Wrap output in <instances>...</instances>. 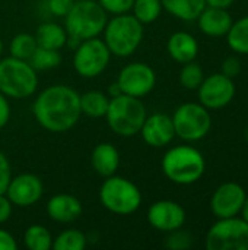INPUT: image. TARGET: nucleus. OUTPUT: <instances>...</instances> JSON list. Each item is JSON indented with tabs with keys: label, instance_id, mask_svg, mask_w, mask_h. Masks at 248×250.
<instances>
[{
	"label": "nucleus",
	"instance_id": "1",
	"mask_svg": "<svg viewBox=\"0 0 248 250\" xmlns=\"http://www.w3.org/2000/svg\"><path fill=\"white\" fill-rule=\"evenodd\" d=\"M80 94L69 85H51L42 89L32 103L37 123L51 132L64 133L75 127L82 116Z\"/></svg>",
	"mask_w": 248,
	"mask_h": 250
},
{
	"label": "nucleus",
	"instance_id": "2",
	"mask_svg": "<svg viewBox=\"0 0 248 250\" xmlns=\"http://www.w3.org/2000/svg\"><path fill=\"white\" fill-rule=\"evenodd\" d=\"M161 167L168 180L175 185L189 186L203 177L206 161L199 149L189 145H178L164 154Z\"/></svg>",
	"mask_w": 248,
	"mask_h": 250
},
{
	"label": "nucleus",
	"instance_id": "3",
	"mask_svg": "<svg viewBox=\"0 0 248 250\" xmlns=\"http://www.w3.org/2000/svg\"><path fill=\"white\" fill-rule=\"evenodd\" d=\"M102 34L111 56L129 57L140 47L145 28L132 13H123L108 19Z\"/></svg>",
	"mask_w": 248,
	"mask_h": 250
},
{
	"label": "nucleus",
	"instance_id": "4",
	"mask_svg": "<svg viewBox=\"0 0 248 250\" xmlns=\"http://www.w3.org/2000/svg\"><path fill=\"white\" fill-rule=\"evenodd\" d=\"M146 116L148 113L142 98L118 94L110 98L105 119L115 135L132 138L139 135Z\"/></svg>",
	"mask_w": 248,
	"mask_h": 250
},
{
	"label": "nucleus",
	"instance_id": "5",
	"mask_svg": "<svg viewBox=\"0 0 248 250\" xmlns=\"http://www.w3.org/2000/svg\"><path fill=\"white\" fill-rule=\"evenodd\" d=\"M107 21L108 13L96 0H75L64 16V28L69 37L83 41L99 37Z\"/></svg>",
	"mask_w": 248,
	"mask_h": 250
},
{
	"label": "nucleus",
	"instance_id": "6",
	"mask_svg": "<svg viewBox=\"0 0 248 250\" xmlns=\"http://www.w3.org/2000/svg\"><path fill=\"white\" fill-rule=\"evenodd\" d=\"M37 88L38 75L28 60L12 56L0 59V92L7 98L23 100L32 97Z\"/></svg>",
	"mask_w": 248,
	"mask_h": 250
},
{
	"label": "nucleus",
	"instance_id": "7",
	"mask_svg": "<svg viewBox=\"0 0 248 250\" xmlns=\"http://www.w3.org/2000/svg\"><path fill=\"white\" fill-rule=\"evenodd\" d=\"M140 189L129 179L121 176L105 177L99 188L101 205L115 215H132L142 205Z\"/></svg>",
	"mask_w": 248,
	"mask_h": 250
},
{
	"label": "nucleus",
	"instance_id": "8",
	"mask_svg": "<svg viewBox=\"0 0 248 250\" xmlns=\"http://www.w3.org/2000/svg\"><path fill=\"white\" fill-rule=\"evenodd\" d=\"M175 136L186 142L203 139L212 127V117L200 103H184L172 114Z\"/></svg>",
	"mask_w": 248,
	"mask_h": 250
},
{
	"label": "nucleus",
	"instance_id": "9",
	"mask_svg": "<svg viewBox=\"0 0 248 250\" xmlns=\"http://www.w3.org/2000/svg\"><path fill=\"white\" fill-rule=\"evenodd\" d=\"M111 60V53L104 40L95 37L83 40L75 48L73 53V69L85 79L98 78L105 72Z\"/></svg>",
	"mask_w": 248,
	"mask_h": 250
},
{
	"label": "nucleus",
	"instance_id": "10",
	"mask_svg": "<svg viewBox=\"0 0 248 250\" xmlns=\"http://www.w3.org/2000/svg\"><path fill=\"white\" fill-rule=\"evenodd\" d=\"M208 250H248V223L243 218H219L206 234Z\"/></svg>",
	"mask_w": 248,
	"mask_h": 250
},
{
	"label": "nucleus",
	"instance_id": "11",
	"mask_svg": "<svg viewBox=\"0 0 248 250\" xmlns=\"http://www.w3.org/2000/svg\"><path fill=\"white\" fill-rule=\"evenodd\" d=\"M115 82L121 94L143 98L153 91L156 85V73L148 63L133 62L120 70Z\"/></svg>",
	"mask_w": 248,
	"mask_h": 250
},
{
	"label": "nucleus",
	"instance_id": "12",
	"mask_svg": "<svg viewBox=\"0 0 248 250\" xmlns=\"http://www.w3.org/2000/svg\"><path fill=\"white\" fill-rule=\"evenodd\" d=\"M199 101L208 110H219L227 107L235 97L234 81L224 73H213L203 79L197 88Z\"/></svg>",
	"mask_w": 248,
	"mask_h": 250
},
{
	"label": "nucleus",
	"instance_id": "13",
	"mask_svg": "<svg viewBox=\"0 0 248 250\" xmlns=\"http://www.w3.org/2000/svg\"><path fill=\"white\" fill-rule=\"evenodd\" d=\"M44 193V185L41 179L32 173H22L12 176L4 195L13 204V207L28 208L35 205Z\"/></svg>",
	"mask_w": 248,
	"mask_h": 250
},
{
	"label": "nucleus",
	"instance_id": "14",
	"mask_svg": "<svg viewBox=\"0 0 248 250\" xmlns=\"http://www.w3.org/2000/svg\"><path fill=\"white\" fill-rule=\"evenodd\" d=\"M146 218L152 229L162 233H170L183 229L186 223V211L178 202L162 199L149 207Z\"/></svg>",
	"mask_w": 248,
	"mask_h": 250
},
{
	"label": "nucleus",
	"instance_id": "15",
	"mask_svg": "<svg viewBox=\"0 0 248 250\" xmlns=\"http://www.w3.org/2000/svg\"><path fill=\"white\" fill-rule=\"evenodd\" d=\"M246 196L247 193L241 185L234 182L224 183L212 195L210 211L218 220L238 217L246 201Z\"/></svg>",
	"mask_w": 248,
	"mask_h": 250
},
{
	"label": "nucleus",
	"instance_id": "16",
	"mask_svg": "<svg viewBox=\"0 0 248 250\" xmlns=\"http://www.w3.org/2000/svg\"><path fill=\"white\" fill-rule=\"evenodd\" d=\"M146 145L152 148H164L175 138L172 117L165 113H153L146 116L145 123L139 132Z\"/></svg>",
	"mask_w": 248,
	"mask_h": 250
},
{
	"label": "nucleus",
	"instance_id": "17",
	"mask_svg": "<svg viewBox=\"0 0 248 250\" xmlns=\"http://www.w3.org/2000/svg\"><path fill=\"white\" fill-rule=\"evenodd\" d=\"M45 209L53 221L60 224H70L80 218L83 212V205L73 195L57 193L48 199Z\"/></svg>",
	"mask_w": 248,
	"mask_h": 250
},
{
	"label": "nucleus",
	"instance_id": "18",
	"mask_svg": "<svg viewBox=\"0 0 248 250\" xmlns=\"http://www.w3.org/2000/svg\"><path fill=\"white\" fill-rule=\"evenodd\" d=\"M196 21L199 23L200 31L209 37L227 35L234 22L228 9L212 7V6H206Z\"/></svg>",
	"mask_w": 248,
	"mask_h": 250
},
{
	"label": "nucleus",
	"instance_id": "19",
	"mask_svg": "<svg viewBox=\"0 0 248 250\" xmlns=\"http://www.w3.org/2000/svg\"><path fill=\"white\" fill-rule=\"evenodd\" d=\"M167 50L172 60L184 64V63L196 60L199 54V42L191 34L178 31V32H174L168 38Z\"/></svg>",
	"mask_w": 248,
	"mask_h": 250
},
{
	"label": "nucleus",
	"instance_id": "20",
	"mask_svg": "<svg viewBox=\"0 0 248 250\" xmlns=\"http://www.w3.org/2000/svg\"><path fill=\"white\" fill-rule=\"evenodd\" d=\"M91 166L96 174L101 177H110L115 174L120 166V152L118 149L108 142L98 144L91 154Z\"/></svg>",
	"mask_w": 248,
	"mask_h": 250
},
{
	"label": "nucleus",
	"instance_id": "21",
	"mask_svg": "<svg viewBox=\"0 0 248 250\" xmlns=\"http://www.w3.org/2000/svg\"><path fill=\"white\" fill-rule=\"evenodd\" d=\"M35 38L39 47L51 48V50H61L67 44L69 34L64 25L56 22H42L38 25Z\"/></svg>",
	"mask_w": 248,
	"mask_h": 250
},
{
	"label": "nucleus",
	"instance_id": "22",
	"mask_svg": "<svg viewBox=\"0 0 248 250\" xmlns=\"http://www.w3.org/2000/svg\"><path fill=\"white\" fill-rule=\"evenodd\" d=\"M161 3L170 15L186 22L196 21L206 7V0H161Z\"/></svg>",
	"mask_w": 248,
	"mask_h": 250
},
{
	"label": "nucleus",
	"instance_id": "23",
	"mask_svg": "<svg viewBox=\"0 0 248 250\" xmlns=\"http://www.w3.org/2000/svg\"><path fill=\"white\" fill-rule=\"evenodd\" d=\"M80 111L82 114L91 117V119H101L105 117L108 104H110V97L107 92L102 91H86L80 94Z\"/></svg>",
	"mask_w": 248,
	"mask_h": 250
},
{
	"label": "nucleus",
	"instance_id": "24",
	"mask_svg": "<svg viewBox=\"0 0 248 250\" xmlns=\"http://www.w3.org/2000/svg\"><path fill=\"white\" fill-rule=\"evenodd\" d=\"M53 236L50 230L41 224H32L25 230L23 243L29 250H48L53 246Z\"/></svg>",
	"mask_w": 248,
	"mask_h": 250
},
{
	"label": "nucleus",
	"instance_id": "25",
	"mask_svg": "<svg viewBox=\"0 0 248 250\" xmlns=\"http://www.w3.org/2000/svg\"><path fill=\"white\" fill-rule=\"evenodd\" d=\"M228 45L238 54L248 56V16L232 22L227 34Z\"/></svg>",
	"mask_w": 248,
	"mask_h": 250
},
{
	"label": "nucleus",
	"instance_id": "26",
	"mask_svg": "<svg viewBox=\"0 0 248 250\" xmlns=\"http://www.w3.org/2000/svg\"><path fill=\"white\" fill-rule=\"evenodd\" d=\"M38 42L35 35L28 34V32H20L16 34L9 44V53L12 57L20 59V60H29L34 51L37 50Z\"/></svg>",
	"mask_w": 248,
	"mask_h": 250
},
{
	"label": "nucleus",
	"instance_id": "27",
	"mask_svg": "<svg viewBox=\"0 0 248 250\" xmlns=\"http://www.w3.org/2000/svg\"><path fill=\"white\" fill-rule=\"evenodd\" d=\"M130 13L143 25L155 22L162 13L161 0H134Z\"/></svg>",
	"mask_w": 248,
	"mask_h": 250
},
{
	"label": "nucleus",
	"instance_id": "28",
	"mask_svg": "<svg viewBox=\"0 0 248 250\" xmlns=\"http://www.w3.org/2000/svg\"><path fill=\"white\" fill-rule=\"evenodd\" d=\"M86 248V236L76 229H67L53 239V250H83Z\"/></svg>",
	"mask_w": 248,
	"mask_h": 250
},
{
	"label": "nucleus",
	"instance_id": "29",
	"mask_svg": "<svg viewBox=\"0 0 248 250\" xmlns=\"http://www.w3.org/2000/svg\"><path fill=\"white\" fill-rule=\"evenodd\" d=\"M28 62L32 64V67L37 72L38 70H50V69L57 67L61 63V54H60V50H51V48L38 45Z\"/></svg>",
	"mask_w": 248,
	"mask_h": 250
},
{
	"label": "nucleus",
	"instance_id": "30",
	"mask_svg": "<svg viewBox=\"0 0 248 250\" xmlns=\"http://www.w3.org/2000/svg\"><path fill=\"white\" fill-rule=\"evenodd\" d=\"M203 79H205V73L199 63H196L193 60V62L183 64V67L180 70V83L186 89L196 91L200 86V83L203 82Z\"/></svg>",
	"mask_w": 248,
	"mask_h": 250
},
{
	"label": "nucleus",
	"instance_id": "31",
	"mask_svg": "<svg viewBox=\"0 0 248 250\" xmlns=\"http://www.w3.org/2000/svg\"><path fill=\"white\" fill-rule=\"evenodd\" d=\"M165 248L171 250H187L193 245V237L190 233L178 229L174 231H170L165 239Z\"/></svg>",
	"mask_w": 248,
	"mask_h": 250
},
{
	"label": "nucleus",
	"instance_id": "32",
	"mask_svg": "<svg viewBox=\"0 0 248 250\" xmlns=\"http://www.w3.org/2000/svg\"><path fill=\"white\" fill-rule=\"evenodd\" d=\"M101 7L108 13V15H123V13H130L133 1L134 0H96Z\"/></svg>",
	"mask_w": 248,
	"mask_h": 250
},
{
	"label": "nucleus",
	"instance_id": "33",
	"mask_svg": "<svg viewBox=\"0 0 248 250\" xmlns=\"http://www.w3.org/2000/svg\"><path fill=\"white\" fill-rule=\"evenodd\" d=\"M75 0H47V10L56 18H64Z\"/></svg>",
	"mask_w": 248,
	"mask_h": 250
},
{
	"label": "nucleus",
	"instance_id": "34",
	"mask_svg": "<svg viewBox=\"0 0 248 250\" xmlns=\"http://www.w3.org/2000/svg\"><path fill=\"white\" fill-rule=\"evenodd\" d=\"M12 179V168L7 157L0 151V195L6 192V188Z\"/></svg>",
	"mask_w": 248,
	"mask_h": 250
},
{
	"label": "nucleus",
	"instance_id": "35",
	"mask_svg": "<svg viewBox=\"0 0 248 250\" xmlns=\"http://www.w3.org/2000/svg\"><path fill=\"white\" fill-rule=\"evenodd\" d=\"M240 72H241V62L238 57L229 56L222 62V72L221 73H224L225 76L234 79L235 76L240 75Z\"/></svg>",
	"mask_w": 248,
	"mask_h": 250
},
{
	"label": "nucleus",
	"instance_id": "36",
	"mask_svg": "<svg viewBox=\"0 0 248 250\" xmlns=\"http://www.w3.org/2000/svg\"><path fill=\"white\" fill-rule=\"evenodd\" d=\"M10 116H12V108H10L9 98L3 92H0V130L9 123Z\"/></svg>",
	"mask_w": 248,
	"mask_h": 250
},
{
	"label": "nucleus",
	"instance_id": "37",
	"mask_svg": "<svg viewBox=\"0 0 248 250\" xmlns=\"http://www.w3.org/2000/svg\"><path fill=\"white\" fill-rule=\"evenodd\" d=\"M13 212V204L9 201V198L1 193L0 195V224H4L6 221H9V218L12 217Z\"/></svg>",
	"mask_w": 248,
	"mask_h": 250
},
{
	"label": "nucleus",
	"instance_id": "38",
	"mask_svg": "<svg viewBox=\"0 0 248 250\" xmlns=\"http://www.w3.org/2000/svg\"><path fill=\"white\" fill-rule=\"evenodd\" d=\"M18 242L7 230L0 229V250H18Z\"/></svg>",
	"mask_w": 248,
	"mask_h": 250
},
{
	"label": "nucleus",
	"instance_id": "39",
	"mask_svg": "<svg viewBox=\"0 0 248 250\" xmlns=\"http://www.w3.org/2000/svg\"><path fill=\"white\" fill-rule=\"evenodd\" d=\"M235 0H206V6L212 7H221V9H228Z\"/></svg>",
	"mask_w": 248,
	"mask_h": 250
},
{
	"label": "nucleus",
	"instance_id": "40",
	"mask_svg": "<svg viewBox=\"0 0 248 250\" xmlns=\"http://www.w3.org/2000/svg\"><path fill=\"white\" fill-rule=\"evenodd\" d=\"M108 97L111 98V97H115V95H118V94H121V91H120V88H118V85H117V82H114V83H111L110 85V88H108Z\"/></svg>",
	"mask_w": 248,
	"mask_h": 250
},
{
	"label": "nucleus",
	"instance_id": "41",
	"mask_svg": "<svg viewBox=\"0 0 248 250\" xmlns=\"http://www.w3.org/2000/svg\"><path fill=\"white\" fill-rule=\"evenodd\" d=\"M240 214H241V218L248 223V195L246 196V201L243 204V208H241V212Z\"/></svg>",
	"mask_w": 248,
	"mask_h": 250
},
{
	"label": "nucleus",
	"instance_id": "42",
	"mask_svg": "<svg viewBox=\"0 0 248 250\" xmlns=\"http://www.w3.org/2000/svg\"><path fill=\"white\" fill-rule=\"evenodd\" d=\"M1 53H3V40L0 37V57H1Z\"/></svg>",
	"mask_w": 248,
	"mask_h": 250
},
{
	"label": "nucleus",
	"instance_id": "43",
	"mask_svg": "<svg viewBox=\"0 0 248 250\" xmlns=\"http://www.w3.org/2000/svg\"><path fill=\"white\" fill-rule=\"evenodd\" d=\"M244 133H246V141H247V144H248V127L246 129V132H244Z\"/></svg>",
	"mask_w": 248,
	"mask_h": 250
}]
</instances>
